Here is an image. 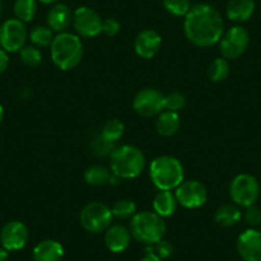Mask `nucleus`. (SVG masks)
I'll use <instances>...</instances> for the list:
<instances>
[{
    "instance_id": "40",
    "label": "nucleus",
    "mask_w": 261,
    "mask_h": 261,
    "mask_svg": "<svg viewBox=\"0 0 261 261\" xmlns=\"http://www.w3.org/2000/svg\"><path fill=\"white\" fill-rule=\"evenodd\" d=\"M3 117H4V108L2 107V104H0V124H2V120H3Z\"/></svg>"
},
{
    "instance_id": "4",
    "label": "nucleus",
    "mask_w": 261,
    "mask_h": 261,
    "mask_svg": "<svg viewBox=\"0 0 261 261\" xmlns=\"http://www.w3.org/2000/svg\"><path fill=\"white\" fill-rule=\"evenodd\" d=\"M150 178L159 191H173L185 180V169L177 158L162 155L155 158L149 168Z\"/></svg>"
},
{
    "instance_id": "9",
    "label": "nucleus",
    "mask_w": 261,
    "mask_h": 261,
    "mask_svg": "<svg viewBox=\"0 0 261 261\" xmlns=\"http://www.w3.org/2000/svg\"><path fill=\"white\" fill-rule=\"evenodd\" d=\"M29 39L26 24L17 18L7 19L0 26V47L7 53H19Z\"/></svg>"
},
{
    "instance_id": "34",
    "label": "nucleus",
    "mask_w": 261,
    "mask_h": 261,
    "mask_svg": "<svg viewBox=\"0 0 261 261\" xmlns=\"http://www.w3.org/2000/svg\"><path fill=\"white\" fill-rule=\"evenodd\" d=\"M152 251H154L155 255L159 256L162 260H167L170 256H173V253H174V247H173V245L169 241H165L164 238H163L162 241H159L158 243L152 245Z\"/></svg>"
},
{
    "instance_id": "33",
    "label": "nucleus",
    "mask_w": 261,
    "mask_h": 261,
    "mask_svg": "<svg viewBox=\"0 0 261 261\" xmlns=\"http://www.w3.org/2000/svg\"><path fill=\"white\" fill-rule=\"evenodd\" d=\"M245 213L242 214V218L245 219L246 224L250 228H256L261 225V207L256 205L245 207Z\"/></svg>"
},
{
    "instance_id": "7",
    "label": "nucleus",
    "mask_w": 261,
    "mask_h": 261,
    "mask_svg": "<svg viewBox=\"0 0 261 261\" xmlns=\"http://www.w3.org/2000/svg\"><path fill=\"white\" fill-rule=\"evenodd\" d=\"M112 207L100 201H92L85 205L80 213V223L90 233H102L112 225Z\"/></svg>"
},
{
    "instance_id": "22",
    "label": "nucleus",
    "mask_w": 261,
    "mask_h": 261,
    "mask_svg": "<svg viewBox=\"0 0 261 261\" xmlns=\"http://www.w3.org/2000/svg\"><path fill=\"white\" fill-rule=\"evenodd\" d=\"M215 222L222 227H233L242 219L240 206L236 204H224L218 207L214 215Z\"/></svg>"
},
{
    "instance_id": "37",
    "label": "nucleus",
    "mask_w": 261,
    "mask_h": 261,
    "mask_svg": "<svg viewBox=\"0 0 261 261\" xmlns=\"http://www.w3.org/2000/svg\"><path fill=\"white\" fill-rule=\"evenodd\" d=\"M140 261H164V260H162L159 256L155 255V252L152 251V246H147V252L145 253V256Z\"/></svg>"
},
{
    "instance_id": "24",
    "label": "nucleus",
    "mask_w": 261,
    "mask_h": 261,
    "mask_svg": "<svg viewBox=\"0 0 261 261\" xmlns=\"http://www.w3.org/2000/svg\"><path fill=\"white\" fill-rule=\"evenodd\" d=\"M13 11L17 19L23 23L31 22L37 14V0H16Z\"/></svg>"
},
{
    "instance_id": "35",
    "label": "nucleus",
    "mask_w": 261,
    "mask_h": 261,
    "mask_svg": "<svg viewBox=\"0 0 261 261\" xmlns=\"http://www.w3.org/2000/svg\"><path fill=\"white\" fill-rule=\"evenodd\" d=\"M120 23L115 18H108L102 21V34L109 37H114L119 34Z\"/></svg>"
},
{
    "instance_id": "23",
    "label": "nucleus",
    "mask_w": 261,
    "mask_h": 261,
    "mask_svg": "<svg viewBox=\"0 0 261 261\" xmlns=\"http://www.w3.org/2000/svg\"><path fill=\"white\" fill-rule=\"evenodd\" d=\"M113 175L114 174H113L112 170L108 169L107 167L96 164L87 168L84 177L87 185L94 186V187H101V186L110 185Z\"/></svg>"
},
{
    "instance_id": "26",
    "label": "nucleus",
    "mask_w": 261,
    "mask_h": 261,
    "mask_svg": "<svg viewBox=\"0 0 261 261\" xmlns=\"http://www.w3.org/2000/svg\"><path fill=\"white\" fill-rule=\"evenodd\" d=\"M230 72L229 63L224 58H217L215 60H213L210 63L209 68H207V74H209V79L213 82H223L228 79Z\"/></svg>"
},
{
    "instance_id": "20",
    "label": "nucleus",
    "mask_w": 261,
    "mask_h": 261,
    "mask_svg": "<svg viewBox=\"0 0 261 261\" xmlns=\"http://www.w3.org/2000/svg\"><path fill=\"white\" fill-rule=\"evenodd\" d=\"M156 132L163 137H172L177 134L180 128L179 114L170 110H164L160 113L155 122Z\"/></svg>"
},
{
    "instance_id": "11",
    "label": "nucleus",
    "mask_w": 261,
    "mask_h": 261,
    "mask_svg": "<svg viewBox=\"0 0 261 261\" xmlns=\"http://www.w3.org/2000/svg\"><path fill=\"white\" fill-rule=\"evenodd\" d=\"M175 199L178 204L186 209H197L205 205L207 200V190L200 180H183L175 188Z\"/></svg>"
},
{
    "instance_id": "31",
    "label": "nucleus",
    "mask_w": 261,
    "mask_h": 261,
    "mask_svg": "<svg viewBox=\"0 0 261 261\" xmlns=\"http://www.w3.org/2000/svg\"><path fill=\"white\" fill-rule=\"evenodd\" d=\"M163 4L168 13L177 17H186L192 8L191 0H163Z\"/></svg>"
},
{
    "instance_id": "39",
    "label": "nucleus",
    "mask_w": 261,
    "mask_h": 261,
    "mask_svg": "<svg viewBox=\"0 0 261 261\" xmlns=\"http://www.w3.org/2000/svg\"><path fill=\"white\" fill-rule=\"evenodd\" d=\"M37 2H40V3L42 4H57L59 0H37Z\"/></svg>"
},
{
    "instance_id": "25",
    "label": "nucleus",
    "mask_w": 261,
    "mask_h": 261,
    "mask_svg": "<svg viewBox=\"0 0 261 261\" xmlns=\"http://www.w3.org/2000/svg\"><path fill=\"white\" fill-rule=\"evenodd\" d=\"M115 147H117V142L109 141L101 134L95 135L91 141H90V150H91L95 156L99 158L110 156L112 152L115 150Z\"/></svg>"
},
{
    "instance_id": "16",
    "label": "nucleus",
    "mask_w": 261,
    "mask_h": 261,
    "mask_svg": "<svg viewBox=\"0 0 261 261\" xmlns=\"http://www.w3.org/2000/svg\"><path fill=\"white\" fill-rule=\"evenodd\" d=\"M129 228H125L122 224H112L105 230L104 242L109 251L114 253L123 252L127 250L130 245Z\"/></svg>"
},
{
    "instance_id": "19",
    "label": "nucleus",
    "mask_w": 261,
    "mask_h": 261,
    "mask_svg": "<svg viewBox=\"0 0 261 261\" xmlns=\"http://www.w3.org/2000/svg\"><path fill=\"white\" fill-rule=\"evenodd\" d=\"M253 0H229L225 8L228 19L233 22H246L255 13Z\"/></svg>"
},
{
    "instance_id": "17",
    "label": "nucleus",
    "mask_w": 261,
    "mask_h": 261,
    "mask_svg": "<svg viewBox=\"0 0 261 261\" xmlns=\"http://www.w3.org/2000/svg\"><path fill=\"white\" fill-rule=\"evenodd\" d=\"M72 19H73V13L71 8L63 3H57L50 8L47 13V27L55 34L67 32V30L72 24Z\"/></svg>"
},
{
    "instance_id": "14",
    "label": "nucleus",
    "mask_w": 261,
    "mask_h": 261,
    "mask_svg": "<svg viewBox=\"0 0 261 261\" xmlns=\"http://www.w3.org/2000/svg\"><path fill=\"white\" fill-rule=\"evenodd\" d=\"M237 252L243 261H261V230L248 228L237 240Z\"/></svg>"
},
{
    "instance_id": "6",
    "label": "nucleus",
    "mask_w": 261,
    "mask_h": 261,
    "mask_svg": "<svg viewBox=\"0 0 261 261\" xmlns=\"http://www.w3.org/2000/svg\"><path fill=\"white\" fill-rule=\"evenodd\" d=\"M260 183L253 175L241 173L236 175L229 185V196L233 204L240 207L255 205L260 197Z\"/></svg>"
},
{
    "instance_id": "28",
    "label": "nucleus",
    "mask_w": 261,
    "mask_h": 261,
    "mask_svg": "<svg viewBox=\"0 0 261 261\" xmlns=\"http://www.w3.org/2000/svg\"><path fill=\"white\" fill-rule=\"evenodd\" d=\"M113 217L117 219H132L137 213V206L132 200H119L112 207Z\"/></svg>"
},
{
    "instance_id": "21",
    "label": "nucleus",
    "mask_w": 261,
    "mask_h": 261,
    "mask_svg": "<svg viewBox=\"0 0 261 261\" xmlns=\"http://www.w3.org/2000/svg\"><path fill=\"white\" fill-rule=\"evenodd\" d=\"M177 206L178 201L172 191H159L155 195L154 201H152L154 213H156L162 218L172 217L177 210Z\"/></svg>"
},
{
    "instance_id": "32",
    "label": "nucleus",
    "mask_w": 261,
    "mask_h": 261,
    "mask_svg": "<svg viewBox=\"0 0 261 261\" xmlns=\"http://www.w3.org/2000/svg\"><path fill=\"white\" fill-rule=\"evenodd\" d=\"M186 104H187V99L182 92L174 91L165 95V110L178 113L186 107Z\"/></svg>"
},
{
    "instance_id": "8",
    "label": "nucleus",
    "mask_w": 261,
    "mask_h": 261,
    "mask_svg": "<svg viewBox=\"0 0 261 261\" xmlns=\"http://www.w3.org/2000/svg\"><path fill=\"white\" fill-rule=\"evenodd\" d=\"M222 57L227 60H234L242 57L250 44V34L242 26H233L224 31L218 42Z\"/></svg>"
},
{
    "instance_id": "2",
    "label": "nucleus",
    "mask_w": 261,
    "mask_h": 261,
    "mask_svg": "<svg viewBox=\"0 0 261 261\" xmlns=\"http://www.w3.org/2000/svg\"><path fill=\"white\" fill-rule=\"evenodd\" d=\"M53 63L62 71H72L84 58V44L77 34L62 32L57 34L50 45Z\"/></svg>"
},
{
    "instance_id": "38",
    "label": "nucleus",
    "mask_w": 261,
    "mask_h": 261,
    "mask_svg": "<svg viewBox=\"0 0 261 261\" xmlns=\"http://www.w3.org/2000/svg\"><path fill=\"white\" fill-rule=\"evenodd\" d=\"M9 251H7L4 247H0V261H8Z\"/></svg>"
},
{
    "instance_id": "18",
    "label": "nucleus",
    "mask_w": 261,
    "mask_h": 261,
    "mask_svg": "<svg viewBox=\"0 0 261 261\" xmlns=\"http://www.w3.org/2000/svg\"><path fill=\"white\" fill-rule=\"evenodd\" d=\"M34 261H62L64 257V247L59 241L45 240L35 246L32 251Z\"/></svg>"
},
{
    "instance_id": "27",
    "label": "nucleus",
    "mask_w": 261,
    "mask_h": 261,
    "mask_svg": "<svg viewBox=\"0 0 261 261\" xmlns=\"http://www.w3.org/2000/svg\"><path fill=\"white\" fill-rule=\"evenodd\" d=\"M32 45L37 47H50L54 40V32L47 26H36L29 34Z\"/></svg>"
},
{
    "instance_id": "5",
    "label": "nucleus",
    "mask_w": 261,
    "mask_h": 261,
    "mask_svg": "<svg viewBox=\"0 0 261 261\" xmlns=\"http://www.w3.org/2000/svg\"><path fill=\"white\" fill-rule=\"evenodd\" d=\"M132 238L146 246H152L162 241L167 233L164 218L154 212L136 213L129 223Z\"/></svg>"
},
{
    "instance_id": "30",
    "label": "nucleus",
    "mask_w": 261,
    "mask_h": 261,
    "mask_svg": "<svg viewBox=\"0 0 261 261\" xmlns=\"http://www.w3.org/2000/svg\"><path fill=\"white\" fill-rule=\"evenodd\" d=\"M100 134L109 141L117 142L124 134V124L119 119H110L102 125Z\"/></svg>"
},
{
    "instance_id": "12",
    "label": "nucleus",
    "mask_w": 261,
    "mask_h": 261,
    "mask_svg": "<svg viewBox=\"0 0 261 261\" xmlns=\"http://www.w3.org/2000/svg\"><path fill=\"white\" fill-rule=\"evenodd\" d=\"M72 24L80 37H96L102 31V19L96 11L89 7H80L73 12Z\"/></svg>"
},
{
    "instance_id": "3",
    "label": "nucleus",
    "mask_w": 261,
    "mask_h": 261,
    "mask_svg": "<svg viewBox=\"0 0 261 261\" xmlns=\"http://www.w3.org/2000/svg\"><path fill=\"white\" fill-rule=\"evenodd\" d=\"M110 170L120 179H134L145 169L146 158L144 152L134 145L115 147L110 155Z\"/></svg>"
},
{
    "instance_id": "1",
    "label": "nucleus",
    "mask_w": 261,
    "mask_h": 261,
    "mask_svg": "<svg viewBox=\"0 0 261 261\" xmlns=\"http://www.w3.org/2000/svg\"><path fill=\"white\" fill-rule=\"evenodd\" d=\"M185 35L197 47H210L218 44L224 34V19L210 4L192 6L185 17Z\"/></svg>"
},
{
    "instance_id": "36",
    "label": "nucleus",
    "mask_w": 261,
    "mask_h": 261,
    "mask_svg": "<svg viewBox=\"0 0 261 261\" xmlns=\"http://www.w3.org/2000/svg\"><path fill=\"white\" fill-rule=\"evenodd\" d=\"M8 64H9L8 53L0 47V74L6 72V69L8 68Z\"/></svg>"
},
{
    "instance_id": "29",
    "label": "nucleus",
    "mask_w": 261,
    "mask_h": 261,
    "mask_svg": "<svg viewBox=\"0 0 261 261\" xmlns=\"http://www.w3.org/2000/svg\"><path fill=\"white\" fill-rule=\"evenodd\" d=\"M19 58H21V62L29 68H36L42 62L41 51L35 45H26L19 51Z\"/></svg>"
},
{
    "instance_id": "15",
    "label": "nucleus",
    "mask_w": 261,
    "mask_h": 261,
    "mask_svg": "<svg viewBox=\"0 0 261 261\" xmlns=\"http://www.w3.org/2000/svg\"><path fill=\"white\" fill-rule=\"evenodd\" d=\"M162 47V36L155 30L146 29L139 32L135 39V51L144 59H151Z\"/></svg>"
},
{
    "instance_id": "41",
    "label": "nucleus",
    "mask_w": 261,
    "mask_h": 261,
    "mask_svg": "<svg viewBox=\"0 0 261 261\" xmlns=\"http://www.w3.org/2000/svg\"><path fill=\"white\" fill-rule=\"evenodd\" d=\"M2 12H3V4H2V0H0V16H2Z\"/></svg>"
},
{
    "instance_id": "10",
    "label": "nucleus",
    "mask_w": 261,
    "mask_h": 261,
    "mask_svg": "<svg viewBox=\"0 0 261 261\" xmlns=\"http://www.w3.org/2000/svg\"><path fill=\"white\" fill-rule=\"evenodd\" d=\"M132 108L144 118L158 117L165 110V95L156 89H144L136 94Z\"/></svg>"
},
{
    "instance_id": "13",
    "label": "nucleus",
    "mask_w": 261,
    "mask_h": 261,
    "mask_svg": "<svg viewBox=\"0 0 261 261\" xmlns=\"http://www.w3.org/2000/svg\"><path fill=\"white\" fill-rule=\"evenodd\" d=\"M29 228L19 220H11L0 232V243L7 251H19L27 245Z\"/></svg>"
}]
</instances>
